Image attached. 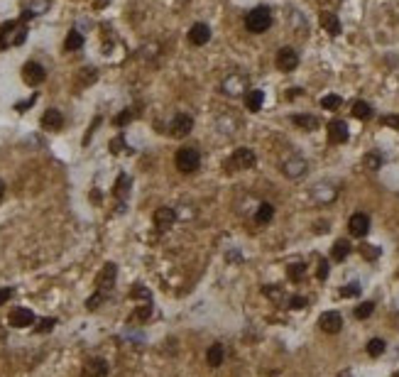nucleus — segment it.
Wrapping results in <instances>:
<instances>
[{
    "label": "nucleus",
    "instance_id": "nucleus-1",
    "mask_svg": "<svg viewBox=\"0 0 399 377\" xmlns=\"http://www.w3.org/2000/svg\"><path fill=\"white\" fill-rule=\"evenodd\" d=\"M269 25H272V12H269V8H255V10L247 12V17H245V27H247V32H253V34L267 32Z\"/></svg>",
    "mask_w": 399,
    "mask_h": 377
},
{
    "label": "nucleus",
    "instance_id": "nucleus-2",
    "mask_svg": "<svg viewBox=\"0 0 399 377\" xmlns=\"http://www.w3.org/2000/svg\"><path fill=\"white\" fill-rule=\"evenodd\" d=\"M174 164H177V169L181 174H194L201 164L199 150L196 147H181L177 152V157H174Z\"/></svg>",
    "mask_w": 399,
    "mask_h": 377
},
{
    "label": "nucleus",
    "instance_id": "nucleus-3",
    "mask_svg": "<svg viewBox=\"0 0 399 377\" xmlns=\"http://www.w3.org/2000/svg\"><path fill=\"white\" fill-rule=\"evenodd\" d=\"M257 162L255 152L250 150V147H238L230 159L225 162V172H243V169H253Z\"/></svg>",
    "mask_w": 399,
    "mask_h": 377
},
{
    "label": "nucleus",
    "instance_id": "nucleus-4",
    "mask_svg": "<svg viewBox=\"0 0 399 377\" xmlns=\"http://www.w3.org/2000/svg\"><path fill=\"white\" fill-rule=\"evenodd\" d=\"M221 91L225 96H230V98L243 96V93H247V78L240 76V74H230V76L221 83Z\"/></svg>",
    "mask_w": 399,
    "mask_h": 377
},
{
    "label": "nucleus",
    "instance_id": "nucleus-5",
    "mask_svg": "<svg viewBox=\"0 0 399 377\" xmlns=\"http://www.w3.org/2000/svg\"><path fill=\"white\" fill-rule=\"evenodd\" d=\"M306 169H309V162L304 157H289L287 162L282 164V174L287 179H299L306 174Z\"/></svg>",
    "mask_w": 399,
    "mask_h": 377
},
{
    "label": "nucleus",
    "instance_id": "nucleus-6",
    "mask_svg": "<svg viewBox=\"0 0 399 377\" xmlns=\"http://www.w3.org/2000/svg\"><path fill=\"white\" fill-rule=\"evenodd\" d=\"M275 64H277L279 71H294V69L299 67V54H297L291 47H282V49L277 52Z\"/></svg>",
    "mask_w": 399,
    "mask_h": 377
},
{
    "label": "nucleus",
    "instance_id": "nucleus-7",
    "mask_svg": "<svg viewBox=\"0 0 399 377\" xmlns=\"http://www.w3.org/2000/svg\"><path fill=\"white\" fill-rule=\"evenodd\" d=\"M23 78L27 86H39L42 81L47 78V71L42 64H37V61H27L23 67Z\"/></svg>",
    "mask_w": 399,
    "mask_h": 377
},
{
    "label": "nucleus",
    "instance_id": "nucleus-8",
    "mask_svg": "<svg viewBox=\"0 0 399 377\" xmlns=\"http://www.w3.org/2000/svg\"><path fill=\"white\" fill-rule=\"evenodd\" d=\"M191 128H194V118H191L188 113H177L174 120H172V125H169V130H172L174 137H186V135L191 133Z\"/></svg>",
    "mask_w": 399,
    "mask_h": 377
},
{
    "label": "nucleus",
    "instance_id": "nucleus-9",
    "mask_svg": "<svg viewBox=\"0 0 399 377\" xmlns=\"http://www.w3.org/2000/svg\"><path fill=\"white\" fill-rule=\"evenodd\" d=\"M152 218H155V228H157V231H169V228L174 225V221H177V211H174V208H169V206H159Z\"/></svg>",
    "mask_w": 399,
    "mask_h": 377
},
{
    "label": "nucleus",
    "instance_id": "nucleus-10",
    "mask_svg": "<svg viewBox=\"0 0 399 377\" xmlns=\"http://www.w3.org/2000/svg\"><path fill=\"white\" fill-rule=\"evenodd\" d=\"M208 39H211V27L206 23H196L191 25V30H188V42L194 47H203L208 45Z\"/></svg>",
    "mask_w": 399,
    "mask_h": 377
},
{
    "label": "nucleus",
    "instance_id": "nucleus-11",
    "mask_svg": "<svg viewBox=\"0 0 399 377\" xmlns=\"http://www.w3.org/2000/svg\"><path fill=\"white\" fill-rule=\"evenodd\" d=\"M348 231L355 238H365L367 231H370V218H367L365 213H353L350 221H348Z\"/></svg>",
    "mask_w": 399,
    "mask_h": 377
},
{
    "label": "nucleus",
    "instance_id": "nucleus-12",
    "mask_svg": "<svg viewBox=\"0 0 399 377\" xmlns=\"http://www.w3.org/2000/svg\"><path fill=\"white\" fill-rule=\"evenodd\" d=\"M81 377H108V363L103 358H91L81 370Z\"/></svg>",
    "mask_w": 399,
    "mask_h": 377
},
{
    "label": "nucleus",
    "instance_id": "nucleus-13",
    "mask_svg": "<svg viewBox=\"0 0 399 377\" xmlns=\"http://www.w3.org/2000/svg\"><path fill=\"white\" fill-rule=\"evenodd\" d=\"M10 326L12 328H27V326H32L34 323V313L30 309H25V306H20V309H12L10 313Z\"/></svg>",
    "mask_w": 399,
    "mask_h": 377
},
{
    "label": "nucleus",
    "instance_id": "nucleus-14",
    "mask_svg": "<svg viewBox=\"0 0 399 377\" xmlns=\"http://www.w3.org/2000/svg\"><path fill=\"white\" fill-rule=\"evenodd\" d=\"M115 275H118V267L113 265V262H108V265L100 269V275H98V279H96V287H98V291H108V289L113 287V282H115Z\"/></svg>",
    "mask_w": 399,
    "mask_h": 377
},
{
    "label": "nucleus",
    "instance_id": "nucleus-15",
    "mask_svg": "<svg viewBox=\"0 0 399 377\" xmlns=\"http://www.w3.org/2000/svg\"><path fill=\"white\" fill-rule=\"evenodd\" d=\"M319 326L326 333H338L341 326H343V319H341L338 311H326V313H321V319H319Z\"/></svg>",
    "mask_w": 399,
    "mask_h": 377
},
{
    "label": "nucleus",
    "instance_id": "nucleus-16",
    "mask_svg": "<svg viewBox=\"0 0 399 377\" xmlns=\"http://www.w3.org/2000/svg\"><path fill=\"white\" fill-rule=\"evenodd\" d=\"M328 140L333 144L348 142V125L343 120H331L328 122Z\"/></svg>",
    "mask_w": 399,
    "mask_h": 377
},
{
    "label": "nucleus",
    "instance_id": "nucleus-17",
    "mask_svg": "<svg viewBox=\"0 0 399 377\" xmlns=\"http://www.w3.org/2000/svg\"><path fill=\"white\" fill-rule=\"evenodd\" d=\"M61 125H64V115H61V111L49 108V111L42 115V128H45V130H61Z\"/></svg>",
    "mask_w": 399,
    "mask_h": 377
},
{
    "label": "nucleus",
    "instance_id": "nucleus-18",
    "mask_svg": "<svg viewBox=\"0 0 399 377\" xmlns=\"http://www.w3.org/2000/svg\"><path fill=\"white\" fill-rule=\"evenodd\" d=\"M262 103H265V93H262V91L253 89V91L245 93V108H247L250 113H260Z\"/></svg>",
    "mask_w": 399,
    "mask_h": 377
},
{
    "label": "nucleus",
    "instance_id": "nucleus-19",
    "mask_svg": "<svg viewBox=\"0 0 399 377\" xmlns=\"http://www.w3.org/2000/svg\"><path fill=\"white\" fill-rule=\"evenodd\" d=\"M321 25L331 37H338V34H341V20H338L333 12H321Z\"/></svg>",
    "mask_w": 399,
    "mask_h": 377
},
{
    "label": "nucleus",
    "instance_id": "nucleus-20",
    "mask_svg": "<svg viewBox=\"0 0 399 377\" xmlns=\"http://www.w3.org/2000/svg\"><path fill=\"white\" fill-rule=\"evenodd\" d=\"M223 360H225V350H223L221 343H213L211 348H208V353H206V363L211 367H221Z\"/></svg>",
    "mask_w": 399,
    "mask_h": 377
},
{
    "label": "nucleus",
    "instance_id": "nucleus-21",
    "mask_svg": "<svg viewBox=\"0 0 399 377\" xmlns=\"http://www.w3.org/2000/svg\"><path fill=\"white\" fill-rule=\"evenodd\" d=\"M335 186H331V184H319V186L313 188V199L319 201V203H328V201L335 199Z\"/></svg>",
    "mask_w": 399,
    "mask_h": 377
},
{
    "label": "nucleus",
    "instance_id": "nucleus-22",
    "mask_svg": "<svg viewBox=\"0 0 399 377\" xmlns=\"http://www.w3.org/2000/svg\"><path fill=\"white\" fill-rule=\"evenodd\" d=\"M275 218V206L272 203H260L255 211V223L257 225H267V223Z\"/></svg>",
    "mask_w": 399,
    "mask_h": 377
},
{
    "label": "nucleus",
    "instance_id": "nucleus-23",
    "mask_svg": "<svg viewBox=\"0 0 399 377\" xmlns=\"http://www.w3.org/2000/svg\"><path fill=\"white\" fill-rule=\"evenodd\" d=\"M291 122L301 128V130H316L319 128V118L316 115H291Z\"/></svg>",
    "mask_w": 399,
    "mask_h": 377
},
{
    "label": "nucleus",
    "instance_id": "nucleus-24",
    "mask_svg": "<svg viewBox=\"0 0 399 377\" xmlns=\"http://www.w3.org/2000/svg\"><path fill=\"white\" fill-rule=\"evenodd\" d=\"M353 115L358 120H370L372 118V106L365 100H355L353 103Z\"/></svg>",
    "mask_w": 399,
    "mask_h": 377
},
{
    "label": "nucleus",
    "instance_id": "nucleus-25",
    "mask_svg": "<svg viewBox=\"0 0 399 377\" xmlns=\"http://www.w3.org/2000/svg\"><path fill=\"white\" fill-rule=\"evenodd\" d=\"M348 255H350V243H348V240H338V243L333 245L331 257L335 260V262H343Z\"/></svg>",
    "mask_w": 399,
    "mask_h": 377
},
{
    "label": "nucleus",
    "instance_id": "nucleus-26",
    "mask_svg": "<svg viewBox=\"0 0 399 377\" xmlns=\"http://www.w3.org/2000/svg\"><path fill=\"white\" fill-rule=\"evenodd\" d=\"M81 47H83V37H81V32L71 30V32L67 34V39H64V49H67V52H76V49H81Z\"/></svg>",
    "mask_w": 399,
    "mask_h": 377
},
{
    "label": "nucleus",
    "instance_id": "nucleus-27",
    "mask_svg": "<svg viewBox=\"0 0 399 377\" xmlns=\"http://www.w3.org/2000/svg\"><path fill=\"white\" fill-rule=\"evenodd\" d=\"M363 164H365V169H370V172H377V169L382 166V155H380V152H367L365 159H363Z\"/></svg>",
    "mask_w": 399,
    "mask_h": 377
},
{
    "label": "nucleus",
    "instance_id": "nucleus-28",
    "mask_svg": "<svg viewBox=\"0 0 399 377\" xmlns=\"http://www.w3.org/2000/svg\"><path fill=\"white\" fill-rule=\"evenodd\" d=\"M15 30H17V23H15V20H12V23H5L3 27H0V49L10 45V39H8V37H10Z\"/></svg>",
    "mask_w": 399,
    "mask_h": 377
},
{
    "label": "nucleus",
    "instance_id": "nucleus-29",
    "mask_svg": "<svg viewBox=\"0 0 399 377\" xmlns=\"http://www.w3.org/2000/svg\"><path fill=\"white\" fill-rule=\"evenodd\" d=\"M385 348H387V343H385L382 338H372V341L367 343V355H372V358H380V355L385 353Z\"/></svg>",
    "mask_w": 399,
    "mask_h": 377
},
{
    "label": "nucleus",
    "instance_id": "nucleus-30",
    "mask_svg": "<svg viewBox=\"0 0 399 377\" xmlns=\"http://www.w3.org/2000/svg\"><path fill=\"white\" fill-rule=\"evenodd\" d=\"M341 103H343V98H341V96H335V93H331V96H323V98H321V106L326 108V111H338V108H341Z\"/></svg>",
    "mask_w": 399,
    "mask_h": 377
},
{
    "label": "nucleus",
    "instance_id": "nucleus-31",
    "mask_svg": "<svg viewBox=\"0 0 399 377\" xmlns=\"http://www.w3.org/2000/svg\"><path fill=\"white\" fill-rule=\"evenodd\" d=\"M372 311H375V304H372V301H365V304H360V306L355 309V319L365 321L367 316H372Z\"/></svg>",
    "mask_w": 399,
    "mask_h": 377
},
{
    "label": "nucleus",
    "instance_id": "nucleus-32",
    "mask_svg": "<svg viewBox=\"0 0 399 377\" xmlns=\"http://www.w3.org/2000/svg\"><path fill=\"white\" fill-rule=\"evenodd\" d=\"M152 316V306H150V301L147 304H142V306H137L133 313V321H147Z\"/></svg>",
    "mask_w": 399,
    "mask_h": 377
},
{
    "label": "nucleus",
    "instance_id": "nucleus-33",
    "mask_svg": "<svg viewBox=\"0 0 399 377\" xmlns=\"http://www.w3.org/2000/svg\"><path fill=\"white\" fill-rule=\"evenodd\" d=\"M287 275H289V279H294V282H299L304 275H306V267L301 265V262H297V265H289L287 267Z\"/></svg>",
    "mask_w": 399,
    "mask_h": 377
},
{
    "label": "nucleus",
    "instance_id": "nucleus-34",
    "mask_svg": "<svg viewBox=\"0 0 399 377\" xmlns=\"http://www.w3.org/2000/svg\"><path fill=\"white\" fill-rule=\"evenodd\" d=\"M128 184H130V179L125 177V174H120V177H118V184H115V196H118V199H122V196L128 194Z\"/></svg>",
    "mask_w": 399,
    "mask_h": 377
},
{
    "label": "nucleus",
    "instance_id": "nucleus-35",
    "mask_svg": "<svg viewBox=\"0 0 399 377\" xmlns=\"http://www.w3.org/2000/svg\"><path fill=\"white\" fill-rule=\"evenodd\" d=\"M47 8H49V0H32V3H30V12H32V15H42Z\"/></svg>",
    "mask_w": 399,
    "mask_h": 377
},
{
    "label": "nucleus",
    "instance_id": "nucleus-36",
    "mask_svg": "<svg viewBox=\"0 0 399 377\" xmlns=\"http://www.w3.org/2000/svg\"><path fill=\"white\" fill-rule=\"evenodd\" d=\"M363 257H367V260H375V257H380V247H375V245H363Z\"/></svg>",
    "mask_w": 399,
    "mask_h": 377
},
{
    "label": "nucleus",
    "instance_id": "nucleus-37",
    "mask_svg": "<svg viewBox=\"0 0 399 377\" xmlns=\"http://www.w3.org/2000/svg\"><path fill=\"white\" fill-rule=\"evenodd\" d=\"M358 294H360V284H355V282L341 289V297H358Z\"/></svg>",
    "mask_w": 399,
    "mask_h": 377
},
{
    "label": "nucleus",
    "instance_id": "nucleus-38",
    "mask_svg": "<svg viewBox=\"0 0 399 377\" xmlns=\"http://www.w3.org/2000/svg\"><path fill=\"white\" fill-rule=\"evenodd\" d=\"M122 150H125V140H122V137L111 140V152H113V155H120Z\"/></svg>",
    "mask_w": 399,
    "mask_h": 377
},
{
    "label": "nucleus",
    "instance_id": "nucleus-39",
    "mask_svg": "<svg viewBox=\"0 0 399 377\" xmlns=\"http://www.w3.org/2000/svg\"><path fill=\"white\" fill-rule=\"evenodd\" d=\"M262 291H265V297H269V299H275V301L282 299V291H279L277 287H272V284H269V287H265Z\"/></svg>",
    "mask_w": 399,
    "mask_h": 377
},
{
    "label": "nucleus",
    "instance_id": "nucleus-40",
    "mask_svg": "<svg viewBox=\"0 0 399 377\" xmlns=\"http://www.w3.org/2000/svg\"><path fill=\"white\" fill-rule=\"evenodd\" d=\"M130 120H133V113H130V111H122L120 115H118V118H115V120H113V122H115L118 128H122L125 122H130Z\"/></svg>",
    "mask_w": 399,
    "mask_h": 377
},
{
    "label": "nucleus",
    "instance_id": "nucleus-41",
    "mask_svg": "<svg viewBox=\"0 0 399 377\" xmlns=\"http://www.w3.org/2000/svg\"><path fill=\"white\" fill-rule=\"evenodd\" d=\"M54 323H56V319H45V321H39V326H37V331H39V333L52 331V328H54Z\"/></svg>",
    "mask_w": 399,
    "mask_h": 377
},
{
    "label": "nucleus",
    "instance_id": "nucleus-42",
    "mask_svg": "<svg viewBox=\"0 0 399 377\" xmlns=\"http://www.w3.org/2000/svg\"><path fill=\"white\" fill-rule=\"evenodd\" d=\"M382 125H389V128L399 130V115H385V118H382Z\"/></svg>",
    "mask_w": 399,
    "mask_h": 377
},
{
    "label": "nucleus",
    "instance_id": "nucleus-43",
    "mask_svg": "<svg viewBox=\"0 0 399 377\" xmlns=\"http://www.w3.org/2000/svg\"><path fill=\"white\" fill-rule=\"evenodd\" d=\"M289 306H291V309H304V306H306V299H304V297H291V299H289Z\"/></svg>",
    "mask_w": 399,
    "mask_h": 377
},
{
    "label": "nucleus",
    "instance_id": "nucleus-44",
    "mask_svg": "<svg viewBox=\"0 0 399 377\" xmlns=\"http://www.w3.org/2000/svg\"><path fill=\"white\" fill-rule=\"evenodd\" d=\"M8 299H12V287H3L0 289V306H3Z\"/></svg>",
    "mask_w": 399,
    "mask_h": 377
},
{
    "label": "nucleus",
    "instance_id": "nucleus-45",
    "mask_svg": "<svg viewBox=\"0 0 399 377\" xmlns=\"http://www.w3.org/2000/svg\"><path fill=\"white\" fill-rule=\"evenodd\" d=\"M326 277H328V262L321 260V262H319V279H326Z\"/></svg>",
    "mask_w": 399,
    "mask_h": 377
},
{
    "label": "nucleus",
    "instance_id": "nucleus-46",
    "mask_svg": "<svg viewBox=\"0 0 399 377\" xmlns=\"http://www.w3.org/2000/svg\"><path fill=\"white\" fill-rule=\"evenodd\" d=\"M3 196H5V181L0 179V199H3Z\"/></svg>",
    "mask_w": 399,
    "mask_h": 377
},
{
    "label": "nucleus",
    "instance_id": "nucleus-47",
    "mask_svg": "<svg viewBox=\"0 0 399 377\" xmlns=\"http://www.w3.org/2000/svg\"><path fill=\"white\" fill-rule=\"evenodd\" d=\"M392 377H399V372H394V375H392Z\"/></svg>",
    "mask_w": 399,
    "mask_h": 377
}]
</instances>
